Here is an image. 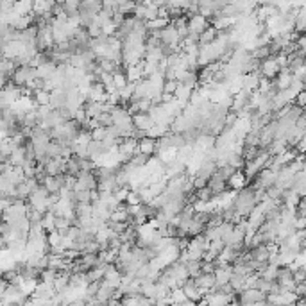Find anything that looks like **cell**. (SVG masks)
Wrapping results in <instances>:
<instances>
[{"mask_svg":"<svg viewBox=\"0 0 306 306\" xmlns=\"http://www.w3.org/2000/svg\"><path fill=\"white\" fill-rule=\"evenodd\" d=\"M132 124H134V129L138 131H151L156 126V122L152 120V117L149 113H136L132 115Z\"/></svg>","mask_w":306,"mask_h":306,"instance_id":"obj_7","label":"cell"},{"mask_svg":"<svg viewBox=\"0 0 306 306\" xmlns=\"http://www.w3.org/2000/svg\"><path fill=\"white\" fill-rule=\"evenodd\" d=\"M253 54V57L255 59H258L260 63L262 61H265V59H268V57H272V52H270V47H258V48H255V50L251 52Z\"/></svg>","mask_w":306,"mask_h":306,"instance_id":"obj_23","label":"cell"},{"mask_svg":"<svg viewBox=\"0 0 306 306\" xmlns=\"http://www.w3.org/2000/svg\"><path fill=\"white\" fill-rule=\"evenodd\" d=\"M186 268H188V272H190V278L195 279L203 274V262H188V263H186Z\"/></svg>","mask_w":306,"mask_h":306,"instance_id":"obj_24","label":"cell"},{"mask_svg":"<svg viewBox=\"0 0 306 306\" xmlns=\"http://www.w3.org/2000/svg\"><path fill=\"white\" fill-rule=\"evenodd\" d=\"M227 186H229L233 192H240V190L247 188L249 186V181H247V177H245V174L242 172V170H238L233 177L227 181Z\"/></svg>","mask_w":306,"mask_h":306,"instance_id":"obj_12","label":"cell"},{"mask_svg":"<svg viewBox=\"0 0 306 306\" xmlns=\"http://www.w3.org/2000/svg\"><path fill=\"white\" fill-rule=\"evenodd\" d=\"M208 188L212 190L213 197H219L222 193H226L227 190H229V186H227V181H224V179L219 175V172H215V175H213V177L210 179V183H208Z\"/></svg>","mask_w":306,"mask_h":306,"instance_id":"obj_9","label":"cell"},{"mask_svg":"<svg viewBox=\"0 0 306 306\" xmlns=\"http://www.w3.org/2000/svg\"><path fill=\"white\" fill-rule=\"evenodd\" d=\"M278 272H279V267L268 263L267 267L263 268V272L260 274V276H262L265 281H276V279H278Z\"/></svg>","mask_w":306,"mask_h":306,"instance_id":"obj_22","label":"cell"},{"mask_svg":"<svg viewBox=\"0 0 306 306\" xmlns=\"http://www.w3.org/2000/svg\"><path fill=\"white\" fill-rule=\"evenodd\" d=\"M210 20L204 18L203 14H192V16H188V34H197V36H201V34L206 31L208 27H210Z\"/></svg>","mask_w":306,"mask_h":306,"instance_id":"obj_6","label":"cell"},{"mask_svg":"<svg viewBox=\"0 0 306 306\" xmlns=\"http://www.w3.org/2000/svg\"><path fill=\"white\" fill-rule=\"evenodd\" d=\"M113 85L117 86L118 91H120V89H124L126 86L129 85L128 76H126L124 72H117V74H113Z\"/></svg>","mask_w":306,"mask_h":306,"instance_id":"obj_26","label":"cell"},{"mask_svg":"<svg viewBox=\"0 0 306 306\" xmlns=\"http://www.w3.org/2000/svg\"><path fill=\"white\" fill-rule=\"evenodd\" d=\"M9 161L13 167H24V163L27 161V147H16L11 154Z\"/></svg>","mask_w":306,"mask_h":306,"instance_id":"obj_16","label":"cell"},{"mask_svg":"<svg viewBox=\"0 0 306 306\" xmlns=\"http://www.w3.org/2000/svg\"><path fill=\"white\" fill-rule=\"evenodd\" d=\"M34 102L36 106H50V93H48L47 89H40V91H34Z\"/></svg>","mask_w":306,"mask_h":306,"instance_id":"obj_21","label":"cell"},{"mask_svg":"<svg viewBox=\"0 0 306 306\" xmlns=\"http://www.w3.org/2000/svg\"><path fill=\"white\" fill-rule=\"evenodd\" d=\"M183 292L186 294V297H188L190 301L199 303V301H203V299H204L203 290L197 287V283H195V279H193V278H190L188 281L183 285Z\"/></svg>","mask_w":306,"mask_h":306,"instance_id":"obj_8","label":"cell"},{"mask_svg":"<svg viewBox=\"0 0 306 306\" xmlns=\"http://www.w3.org/2000/svg\"><path fill=\"white\" fill-rule=\"evenodd\" d=\"M61 4H63V9H65V13L68 14V16L79 14V11H81L79 0H66V2H61Z\"/></svg>","mask_w":306,"mask_h":306,"instance_id":"obj_20","label":"cell"},{"mask_svg":"<svg viewBox=\"0 0 306 306\" xmlns=\"http://www.w3.org/2000/svg\"><path fill=\"white\" fill-rule=\"evenodd\" d=\"M38 79L36 76V68L33 66H18L13 74V83L14 86H18V88H27L29 85H33L34 81Z\"/></svg>","mask_w":306,"mask_h":306,"instance_id":"obj_2","label":"cell"},{"mask_svg":"<svg viewBox=\"0 0 306 306\" xmlns=\"http://www.w3.org/2000/svg\"><path fill=\"white\" fill-rule=\"evenodd\" d=\"M54 5H56V2H50V0H36V2H34L33 13L36 14L38 18H42V16H47L48 13H52Z\"/></svg>","mask_w":306,"mask_h":306,"instance_id":"obj_14","label":"cell"},{"mask_svg":"<svg viewBox=\"0 0 306 306\" xmlns=\"http://www.w3.org/2000/svg\"><path fill=\"white\" fill-rule=\"evenodd\" d=\"M138 152L152 158L154 154H158V141L152 140V138H143V140L138 143Z\"/></svg>","mask_w":306,"mask_h":306,"instance_id":"obj_13","label":"cell"},{"mask_svg":"<svg viewBox=\"0 0 306 306\" xmlns=\"http://www.w3.org/2000/svg\"><path fill=\"white\" fill-rule=\"evenodd\" d=\"M91 138H93V141H104L106 138H108V128H97L91 131Z\"/></svg>","mask_w":306,"mask_h":306,"instance_id":"obj_31","label":"cell"},{"mask_svg":"<svg viewBox=\"0 0 306 306\" xmlns=\"http://www.w3.org/2000/svg\"><path fill=\"white\" fill-rule=\"evenodd\" d=\"M56 72H57V65L56 63L48 61V63H45V65L40 66V68H36V76H38V79H42V81H48L54 77Z\"/></svg>","mask_w":306,"mask_h":306,"instance_id":"obj_15","label":"cell"},{"mask_svg":"<svg viewBox=\"0 0 306 306\" xmlns=\"http://www.w3.org/2000/svg\"><path fill=\"white\" fill-rule=\"evenodd\" d=\"M260 72H262L263 79H267V81H276V77H278L279 72H281V66L278 65L276 57L272 56V57H268V59H265V61H262Z\"/></svg>","mask_w":306,"mask_h":306,"instance_id":"obj_5","label":"cell"},{"mask_svg":"<svg viewBox=\"0 0 306 306\" xmlns=\"http://www.w3.org/2000/svg\"><path fill=\"white\" fill-rule=\"evenodd\" d=\"M179 85H181V83H177V81H167V83H165V88H163V93L175 95V91H177Z\"/></svg>","mask_w":306,"mask_h":306,"instance_id":"obj_32","label":"cell"},{"mask_svg":"<svg viewBox=\"0 0 306 306\" xmlns=\"http://www.w3.org/2000/svg\"><path fill=\"white\" fill-rule=\"evenodd\" d=\"M197 306H210V305H208V303H206V299H203V301H199V303H197Z\"/></svg>","mask_w":306,"mask_h":306,"instance_id":"obj_36","label":"cell"},{"mask_svg":"<svg viewBox=\"0 0 306 306\" xmlns=\"http://www.w3.org/2000/svg\"><path fill=\"white\" fill-rule=\"evenodd\" d=\"M305 66H306V56H305Z\"/></svg>","mask_w":306,"mask_h":306,"instance_id":"obj_37","label":"cell"},{"mask_svg":"<svg viewBox=\"0 0 306 306\" xmlns=\"http://www.w3.org/2000/svg\"><path fill=\"white\" fill-rule=\"evenodd\" d=\"M57 276H59V272H57V270L47 268V270H42V278H40V281L48 283V285H54V283H56V279H57Z\"/></svg>","mask_w":306,"mask_h":306,"instance_id":"obj_27","label":"cell"},{"mask_svg":"<svg viewBox=\"0 0 306 306\" xmlns=\"http://www.w3.org/2000/svg\"><path fill=\"white\" fill-rule=\"evenodd\" d=\"M129 163H131L134 169H141V167H145L147 163H149V156L141 154V152H136V154L131 158V161H129Z\"/></svg>","mask_w":306,"mask_h":306,"instance_id":"obj_25","label":"cell"},{"mask_svg":"<svg viewBox=\"0 0 306 306\" xmlns=\"http://www.w3.org/2000/svg\"><path fill=\"white\" fill-rule=\"evenodd\" d=\"M296 34H297V36L306 34V9H305V7H301V9L297 11V16H296Z\"/></svg>","mask_w":306,"mask_h":306,"instance_id":"obj_18","label":"cell"},{"mask_svg":"<svg viewBox=\"0 0 306 306\" xmlns=\"http://www.w3.org/2000/svg\"><path fill=\"white\" fill-rule=\"evenodd\" d=\"M76 204H91V190L76 192Z\"/></svg>","mask_w":306,"mask_h":306,"instance_id":"obj_28","label":"cell"},{"mask_svg":"<svg viewBox=\"0 0 306 306\" xmlns=\"http://www.w3.org/2000/svg\"><path fill=\"white\" fill-rule=\"evenodd\" d=\"M296 215H297V219L306 217V201H303V199H301V203L297 204V208H296Z\"/></svg>","mask_w":306,"mask_h":306,"instance_id":"obj_34","label":"cell"},{"mask_svg":"<svg viewBox=\"0 0 306 306\" xmlns=\"http://www.w3.org/2000/svg\"><path fill=\"white\" fill-rule=\"evenodd\" d=\"M231 278H233V265L217 267V270H215V281H217V287H226V285H229Z\"/></svg>","mask_w":306,"mask_h":306,"instance_id":"obj_10","label":"cell"},{"mask_svg":"<svg viewBox=\"0 0 306 306\" xmlns=\"http://www.w3.org/2000/svg\"><path fill=\"white\" fill-rule=\"evenodd\" d=\"M238 301H240L242 306H253L258 305V303L267 301V294L262 292L260 288H247V290H244L238 296Z\"/></svg>","mask_w":306,"mask_h":306,"instance_id":"obj_4","label":"cell"},{"mask_svg":"<svg viewBox=\"0 0 306 306\" xmlns=\"http://www.w3.org/2000/svg\"><path fill=\"white\" fill-rule=\"evenodd\" d=\"M126 204H128V206H140V204H143V201H141L140 193L134 192V190H129V195H128Z\"/></svg>","mask_w":306,"mask_h":306,"instance_id":"obj_30","label":"cell"},{"mask_svg":"<svg viewBox=\"0 0 306 306\" xmlns=\"http://www.w3.org/2000/svg\"><path fill=\"white\" fill-rule=\"evenodd\" d=\"M66 306H86V301H76V303H70V305Z\"/></svg>","mask_w":306,"mask_h":306,"instance_id":"obj_35","label":"cell"},{"mask_svg":"<svg viewBox=\"0 0 306 306\" xmlns=\"http://www.w3.org/2000/svg\"><path fill=\"white\" fill-rule=\"evenodd\" d=\"M258 206V201H256V190L253 184H249L247 188L240 190L236 193L235 204H233V210H235V217L238 220L242 219H249V215L256 210Z\"/></svg>","mask_w":306,"mask_h":306,"instance_id":"obj_1","label":"cell"},{"mask_svg":"<svg viewBox=\"0 0 306 306\" xmlns=\"http://www.w3.org/2000/svg\"><path fill=\"white\" fill-rule=\"evenodd\" d=\"M20 99H22V88H18V86H14L13 83H9L7 86L2 88V93H0V106H2V109H9V108H13Z\"/></svg>","mask_w":306,"mask_h":306,"instance_id":"obj_3","label":"cell"},{"mask_svg":"<svg viewBox=\"0 0 306 306\" xmlns=\"http://www.w3.org/2000/svg\"><path fill=\"white\" fill-rule=\"evenodd\" d=\"M217 36H219V31L215 27H210L204 31L203 34H201V40H199V47H206V45H212L215 40H217Z\"/></svg>","mask_w":306,"mask_h":306,"instance_id":"obj_17","label":"cell"},{"mask_svg":"<svg viewBox=\"0 0 306 306\" xmlns=\"http://www.w3.org/2000/svg\"><path fill=\"white\" fill-rule=\"evenodd\" d=\"M217 263L215 262H203V274H215Z\"/></svg>","mask_w":306,"mask_h":306,"instance_id":"obj_33","label":"cell"},{"mask_svg":"<svg viewBox=\"0 0 306 306\" xmlns=\"http://www.w3.org/2000/svg\"><path fill=\"white\" fill-rule=\"evenodd\" d=\"M186 299H188V297L183 292V288H177V290H174V292L170 294V303H172V305H181V303H184Z\"/></svg>","mask_w":306,"mask_h":306,"instance_id":"obj_29","label":"cell"},{"mask_svg":"<svg viewBox=\"0 0 306 306\" xmlns=\"http://www.w3.org/2000/svg\"><path fill=\"white\" fill-rule=\"evenodd\" d=\"M292 83H294V74L288 70V68H283V70L279 72V76L276 77V81H274V85H276L278 91L288 89L290 86H292Z\"/></svg>","mask_w":306,"mask_h":306,"instance_id":"obj_11","label":"cell"},{"mask_svg":"<svg viewBox=\"0 0 306 306\" xmlns=\"http://www.w3.org/2000/svg\"><path fill=\"white\" fill-rule=\"evenodd\" d=\"M56 220H57L56 215H54L52 212H47L45 213V217H43V222H42L43 229L47 231V233H54V231H57L56 229Z\"/></svg>","mask_w":306,"mask_h":306,"instance_id":"obj_19","label":"cell"}]
</instances>
